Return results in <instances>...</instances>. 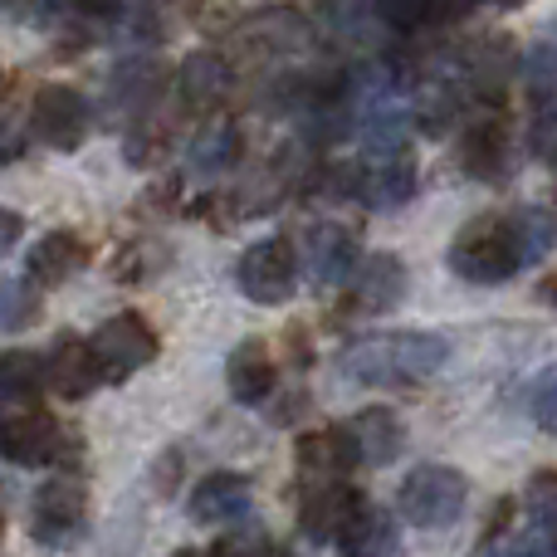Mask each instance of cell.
Masks as SVG:
<instances>
[{"instance_id":"6","label":"cell","mask_w":557,"mask_h":557,"mask_svg":"<svg viewBox=\"0 0 557 557\" xmlns=\"http://www.w3.org/2000/svg\"><path fill=\"white\" fill-rule=\"evenodd\" d=\"M88 523V494L78 480H49L45 490L35 494V509H29V533H35L45 548H69L78 543Z\"/></svg>"},{"instance_id":"21","label":"cell","mask_w":557,"mask_h":557,"mask_svg":"<svg viewBox=\"0 0 557 557\" xmlns=\"http://www.w3.org/2000/svg\"><path fill=\"white\" fill-rule=\"evenodd\" d=\"M460 162L480 182H499L509 172V133H504V123H474L460 143Z\"/></svg>"},{"instance_id":"5","label":"cell","mask_w":557,"mask_h":557,"mask_svg":"<svg viewBox=\"0 0 557 557\" xmlns=\"http://www.w3.org/2000/svg\"><path fill=\"white\" fill-rule=\"evenodd\" d=\"M29 133L54 152H74L88 137V98L69 84H45L29 103Z\"/></svg>"},{"instance_id":"16","label":"cell","mask_w":557,"mask_h":557,"mask_svg":"<svg viewBox=\"0 0 557 557\" xmlns=\"http://www.w3.org/2000/svg\"><path fill=\"white\" fill-rule=\"evenodd\" d=\"M357 235L343 225H313L308 231V270L318 284H347L357 270Z\"/></svg>"},{"instance_id":"25","label":"cell","mask_w":557,"mask_h":557,"mask_svg":"<svg viewBox=\"0 0 557 557\" xmlns=\"http://www.w3.org/2000/svg\"><path fill=\"white\" fill-rule=\"evenodd\" d=\"M39 386H45V367H39L29 352L0 357V411H5L10 401H25V396H35Z\"/></svg>"},{"instance_id":"4","label":"cell","mask_w":557,"mask_h":557,"mask_svg":"<svg viewBox=\"0 0 557 557\" xmlns=\"http://www.w3.org/2000/svg\"><path fill=\"white\" fill-rule=\"evenodd\" d=\"M88 347H94V357H98L103 382H127V376L143 372V367L157 357V333L147 327V318L117 313V318H108V323L98 327Z\"/></svg>"},{"instance_id":"33","label":"cell","mask_w":557,"mask_h":557,"mask_svg":"<svg viewBox=\"0 0 557 557\" xmlns=\"http://www.w3.org/2000/svg\"><path fill=\"white\" fill-rule=\"evenodd\" d=\"M15 152H20V127H15V117L5 113V103H0V162H10Z\"/></svg>"},{"instance_id":"3","label":"cell","mask_w":557,"mask_h":557,"mask_svg":"<svg viewBox=\"0 0 557 557\" xmlns=\"http://www.w3.org/2000/svg\"><path fill=\"white\" fill-rule=\"evenodd\" d=\"M519 250H513L509 221H494V215H480L470 221L450 245V270L470 284H504V278L519 274Z\"/></svg>"},{"instance_id":"11","label":"cell","mask_w":557,"mask_h":557,"mask_svg":"<svg viewBox=\"0 0 557 557\" xmlns=\"http://www.w3.org/2000/svg\"><path fill=\"white\" fill-rule=\"evenodd\" d=\"M362 499H367V494L347 490V484L318 480L313 490L304 494V504H298V533H304L308 543H333L337 529L352 519V509H357Z\"/></svg>"},{"instance_id":"36","label":"cell","mask_w":557,"mask_h":557,"mask_svg":"<svg viewBox=\"0 0 557 557\" xmlns=\"http://www.w3.org/2000/svg\"><path fill=\"white\" fill-rule=\"evenodd\" d=\"M513 557H557V539H533V543H523Z\"/></svg>"},{"instance_id":"35","label":"cell","mask_w":557,"mask_h":557,"mask_svg":"<svg viewBox=\"0 0 557 557\" xmlns=\"http://www.w3.org/2000/svg\"><path fill=\"white\" fill-rule=\"evenodd\" d=\"M474 0H431V20H460L470 15Z\"/></svg>"},{"instance_id":"2","label":"cell","mask_w":557,"mask_h":557,"mask_svg":"<svg viewBox=\"0 0 557 557\" xmlns=\"http://www.w3.org/2000/svg\"><path fill=\"white\" fill-rule=\"evenodd\" d=\"M465 499H470V480L450 465H416L396 494L406 523H416V529H450L465 513Z\"/></svg>"},{"instance_id":"17","label":"cell","mask_w":557,"mask_h":557,"mask_svg":"<svg viewBox=\"0 0 557 557\" xmlns=\"http://www.w3.org/2000/svg\"><path fill=\"white\" fill-rule=\"evenodd\" d=\"M347 431H352L357 460H367V465H392L396 455L406 450V425H401V416L386 411V406L357 411V421L347 425Z\"/></svg>"},{"instance_id":"19","label":"cell","mask_w":557,"mask_h":557,"mask_svg":"<svg viewBox=\"0 0 557 557\" xmlns=\"http://www.w3.org/2000/svg\"><path fill=\"white\" fill-rule=\"evenodd\" d=\"M225 382H231V396L240 406H260L264 396L274 392L270 347H264L260 337H245V343L231 352V362H225Z\"/></svg>"},{"instance_id":"22","label":"cell","mask_w":557,"mask_h":557,"mask_svg":"<svg viewBox=\"0 0 557 557\" xmlns=\"http://www.w3.org/2000/svg\"><path fill=\"white\" fill-rule=\"evenodd\" d=\"M235 157H240V127L225 123V117L206 123L201 133L191 137V147H186V162H191L196 176H221V172H231Z\"/></svg>"},{"instance_id":"37","label":"cell","mask_w":557,"mask_h":557,"mask_svg":"<svg viewBox=\"0 0 557 557\" xmlns=\"http://www.w3.org/2000/svg\"><path fill=\"white\" fill-rule=\"evenodd\" d=\"M539 294H543V304H553V308H557V274L543 278V288H539Z\"/></svg>"},{"instance_id":"24","label":"cell","mask_w":557,"mask_h":557,"mask_svg":"<svg viewBox=\"0 0 557 557\" xmlns=\"http://www.w3.org/2000/svg\"><path fill=\"white\" fill-rule=\"evenodd\" d=\"M39 323V294L25 278H0V333H25Z\"/></svg>"},{"instance_id":"13","label":"cell","mask_w":557,"mask_h":557,"mask_svg":"<svg viewBox=\"0 0 557 557\" xmlns=\"http://www.w3.org/2000/svg\"><path fill=\"white\" fill-rule=\"evenodd\" d=\"M294 455H298V470L313 474V480H343L352 465H362L357 460L352 431H343V425H323V431L298 435Z\"/></svg>"},{"instance_id":"1","label":"cell","mask_w":557,"mask_h":557,"mask_svg":"<svg viewBox=\"0 0 557 557\" xmlns=\"http://www.w3.org/2000/svg\"><path fill=\"white\" fill-rule=\"evenodd\" d=\"M450 357V343L441 333H386V337H357L343 352V372L357 386H411L435 376Z\"/></svg>"},{"instance_id":"38","label":"cell","mask_w":557,"mask_h":557,"mask_svg":"<svg viewBox=\"0 0 557 557\" xmlns=\"http://www.w3.org/2000/svg\"><path fill=\"white\" fill-rule=\"evenodd\" d=\"M474 557H513V553H499V548H484V553H474Z\"/></svg>"},{"instance_id":"32","label":"cell","mask_w":557,"mask_h":557,"mask_svg":"<svg viewBox=\"0 0 557 557\" xmlns=\"http://www.w3.org/2000/svg\"><path fill=\"white\" fill-rule=\"evenodd\" d=\"M69 10L84 20H117L123 15V0H69Z\"/></svg>"},{"instance_id":"34","label":"cell","mask_w":557,"mask_h":557,"mask_svg":"<svg viewBox=\"0 0 557 557\" xmlns=\"http://www.w3.org/2000/svg\"><path fill=\"white\" fill-rule=\"evenodd\" d=\"M20 231H25V221H20L15 211H0V255H10V250H15Z\"/></svg>"},{"instance_id":"12","label":"cell","mask_w":557,"mask_h":557,"mask_svg":"<svg viewBox=\"0 0 557 557\" xmlns=\"http://www.w3.org/2000/svg\"><path fill=\"white\" fill-rule=\"evenodd\" d=\"M347 284H352V304L362 313H386V308H396L406 298L411 278H406V264L396 255H372V260H357Z\"/></svg>"},{"instance_id":"14","label":"cell","mask_w":557,"mask_h":557,"mask_svg":"<svg viewBox=\"0 0 557 557\" xmlns=\"http://www.w3.org/2000/svg\"><path fill=\"white\" fill-rule=\"evenodd\" d=\"M357 196H362L372 211H396V206H406L416 196V162L401 152H386L376 157L372 172L357 176Z\"/></svg>"},{"instance_id":"8","label":"cell","mask_w":557,"mask_h":557,"mask_svg":"<svg viewBox=\"0 0 557 557\" xmlns=\"http://www.w3.org/2000/svg\"><path fill=\"white\" fill-rule=\"evenodd\" d=\"M59 450H64V431L49 411H20L10 421H0V455L10 465H25V470L54 465Z\"/></svg>"},{"instance_id":"27","label":"cell","mask_w":557,"mask_h":557,"mask_svg":"<svg viewBox=\"0 0 557 557\" xmlns=\"http://www.w3.org/2000/svg\"><path fill=\"white\" fill-rule=\"evenodd\" d=\"M523 504H529V513L543 523V529H557V470H539V474H533Z\"/></svg>"},{"instance_id":"40","label":"cell","mask_w":557,"mask_h":557,"mask_svg":"<svg viewBox=\"0 0 557 557\" xmlns=\"http://www.w3.org/2000/svg\"><path fill=\"white\" fill-rule=\"evenodd\" d=\"M504 5H513V0H504Z\"/></svg>"},{"instance_id":"31","label":"cell","mask_w":557,"mask_h":557,"mask_svg":"<svg viewBox=\"0 0 557 557\" xmlns=\"http://www.w3.org/2000/svg\"><path fill=\"white\" fill-rule=\"evenodd\" d=\"M533 416H539L543 431H557V367L539 382V392H533Z\"/></svg>"},{"instance_id":"9","label":"cell","mask_w":557,"mask_h":557,"mask_svg":"<svg viewBox=\"0 0 557 557\" xmlns=\"http://www.w3.org/2000/svg\"><path fill=\"white\" fill-rule=\"evenodd\" d=\"M250 504H255L250 480H245V474L221 470V474H206V480L196 484L191 499H186V513H191L201 529H225V523L245 519Z\"/></svg>"},{"instance_id":"7","label":"cell","mask_w":557,"mask_h":557,"mask_svg":"<svg viewBox=\"0 0 557 557\" xmlns=\"http://www.w3.org/2000/svg\"><path fill=\"white\" fill-rule=\"evenodd\" d=\"M240 288L250 304H288L298 288V260L288 240H260L240 255Z\"/></svg>"},{"instance_id":"10","label":"cell","mask_w":557,"mask_h":557,"mask_svg":"<svg viewBox=\"0 0 557 557\" xmlns=\"http://www.w3.org/2000/svg\"><path fill=\"white\" fill-rule=\"evenodd\" d=\"M39 367H45V386L54 396H64V401H84V396L94 392L98 382H103L94 347H88L84 337H69V333L59 337L54 352H49Z\"/></svg>"},{"instance_id":"30","label":"cell","mask_w":557,"mask_h":557,"mask_svg":"<svg viewBox=\"0 0 557 557\" xmlns=\"http://www.w3.org/2000/svg\"><path fill=\"white\" fill-rule=\"evenodd\" d=\"M162 143H166V137L157 133V127H137V133L127 137V162H133V166H152L157 157H162Z\"/></svg>"},{"instance_id":"28","label":"cell","mask_w":557,"mask_h":557,"mask_svg":"<svg viewBox=\"0 0 557 557\" xmlns=\"http://www.w3.org/2000/svg\"><path fill=\"white\" fill-rule=\"evenodd\" d=\"M376 15H382V25L411 35V29H421L431 20V0H376Z\"/></svg>"},{"instance_id":"20","label":"cell","mask_w":557,"mask_h":557,"mask_svg":"<svg viewBox=\"0 0 557 557\" xmlns=\"http://www.w3.org/2000/svg\"><path fill=\"white\" fill-rule=\"evenodd\" d=\"M25 264H29V278H35V284L54 288L88 264V245L69 231H54V235H45V240H35V250H29Z\"/></svg>"},{"instance_id":"18","label":"cell","mask_w":557,"mask_h":557,"mask_svg":"<svg viewBox=\"0 0 557 557\" xmlns=\"http://www.w3.org/2000/svg\"><path fill=\"white\" fill-rule=\"evenodd\" d=\"M176 88H182V103L196 108V113H211L215 103H225V94H231V64H225L221 54H211V49H201V54H186L182 74H176Z\"/></svg>"},{"instance_id":"39","label":"cell","mask_w":557,"mask_h":557,"mask_svg":"<svg viewBox=\"0 0 557 557\" xmlns=\"http://www.w3.org/2000/svg\"><path fill=\"white\" fill-rule=\"evenodd\" d=\"M176 557H191V553H176Z\"/></svg>"},{"instance_id":"15","label":"cell","mask_w":557,"mask_h":557,"mask_svg":"<svg viewBox=\"0 0 557 557\" xmlns=\"http://www.w3.org/2000/svg\"><path fill=\"white\" fill-rule=\"evenodd\" d=\"M337 553L343 557H396V523L376 504H357L352 519L337 529Z\"/></svg>"},{"instance_id":"26","label":"cell","mask_w":557,"mask_h":557,"mask_svg":"<svg viewBox=\"0 0 557 557\" xmlns=\"http://www.w3.org/2000/svg\"><path fill=\"white\" fill-rule=\"evenodd\" d=\"M157 88H162V69L137 59V64H123L113 74V103H123L137 113V108H147L157 98Z\"/></svg>"},{"instance_id":"29","label":"cell","mask_w":557,"mask_h":557,"mask_svg":"<svg viewBox=\"0 0 557 557\" xmlns=\"http://www.w3.org/2000/svg\"><path fill=\"white\" fill-rule=\"evenodd\" d=\"M211 557H294L288 548H278L270 533H240V539H225L215 543Z\"/></svg>"},{"instance_id":"23","label":"cell","mask_w":557,"mask_h":557,"mask_svg":"<svg viewBox=\"0 0 557 557\" xmlns=\"http://www.w3.org/2000/svg\"><path fill=\"white\" fill-rule=\"evenodd\" d=\"M509 235H513V250H519L523 264H539L553 255L557 245V215L553 211H539V206H519L509 215Z\"/></svg>"}]
</instances>
